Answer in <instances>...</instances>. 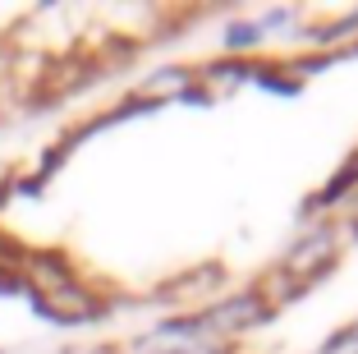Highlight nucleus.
Instances as JSON below:
<instances>
[{
  "mask_svg": "<svg viewBox=\"0 0 358 354\" xmlns=\"http://www.w3.org/2000/svg\"><path fill=\"white\" fill-rule=\"evenodd\" d=\"M354 175H358V156H354V161H349L345 170H340L336 179H331V189H327V203H331V198H340V193H345V184H349V179H354Z\"/></svg>",
  "mask_w": 358,
  "mask_h": 354,
  "instance_id": "1",
  "label": "nucleus"
}]
</instances>
